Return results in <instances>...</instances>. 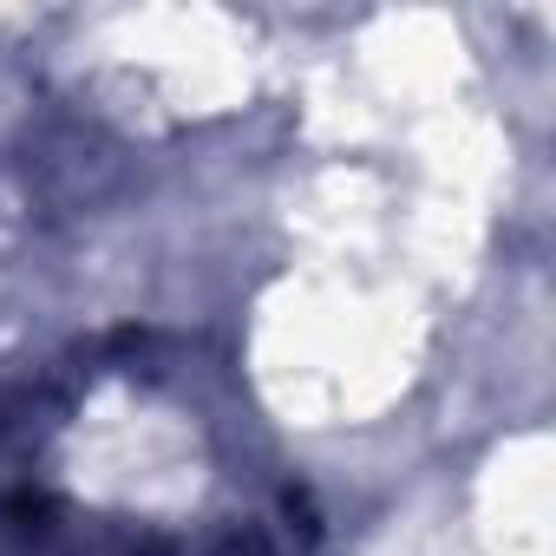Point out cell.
Segmentation results:
<instances>
[{
	"instance_id": "obj_1",
	"label": "cell",
	"mask_w": 556,
	"mask_h": 556,
	"mask_svg": "<svg viewBox=\"0 0 556 556\" xmlns=\"http://www.w3.org/2000/svg\"><path fill=\"white\" fill-rule=\"evenodd\" d=\"M0 419V556H308V510L203 400V367L79 354Z\"/></svg>"
}]
</instances>
